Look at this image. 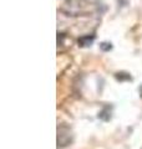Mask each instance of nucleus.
I'll list each match as a JSON object with an SVG mask.
<instances>
[{"label": "nucleus", "instance_id": "nucleus-2", "mask_svg": "<svg viewBox=\"0 0 142 149\" xmlns=\"http://www.w3.org/2000/svg\"><path fill=\"white\" fill-rule=\"evenodd\" d=\"M92 40H93V37H91L90 39V36H86V37H82V39H80L79 40V44H81L82 46H87L92 42Z\"/></svg>", "mask_w": 142, "mask_h": 149}, {"label": "nucleus", "instance_id": "nucleus-1", "mask_svg": "<svg viewBox=\"0 0 142 149\" xmlns=\"http://www.w3.org/2000/svg\"><path fill=\"white\" fill-rule=\"evenodd\" d=\"M72 142V133L69 127L61 124L59 125V129H58V146L60 147H66Z\"/></svg>", "mask_w": 142, "mask_h": 149}]
</instances>
